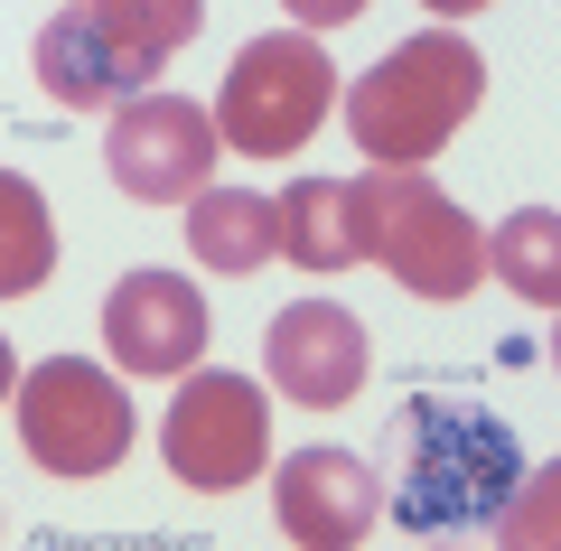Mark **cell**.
<instances>
[{"label":"cell","instance_id":"cell-1","mask_svg":"<svg viewBox=\"0 0 561 551\" xmlns=\"http://www.w3.org/2000/svg\"><path fill=\"white\" fill-rule=\"evenodd\" d=\"M383 524L402 532H486L515 505L524 449L505 431L496 402L459 393V383H412L393 402V431H383Z\"/></svg>","mask_w":561,"mask_h":551},{"label":"cell","instance_id":"cell-2","mask_svg":"<svg viewBox=\"0 0 561 551\" xmlns=\"http://www.w3.org/2000/svg\"><path fill=\"white\" fill-rule=\"evenodd\" d=\"M486 94V57L459 38V28H421L402 38L375 76H356L346 94V131L375 169H431V159L459 140V122L478 113Z\"/></svg>","mask_w":561,"mask_h":551},{"label":"cell","instance_id":"cell-3","mask_svg":"<svg viewBox=\"0 0 561 551\" xmlns=\"http://www.w3.org/2000/svg\"><path fill=\"white\" fill-rule=\"evenodd\" d=\"M187 38H197L187 0H94L38 28V76L66 113H131L140 94H160V66Z\"/></svg>","mask_w":561,"mask_h":551},{"label":"cell","instance_id":"cell-4","mask_svg":"<svg viewBox=\"0 0 561 551\" xmlns=\"http://www.w3.org/2000/svg\"><path fill=\"white\" fill-rule=\"evenodd\" d=\"M356 225H365V262L402 280L431 309H459L486 280V234L468 225V206L449 187H431V169H375L356 177Z\"/></svg>","mask_w":561,"mask_h":551},{"label":"cell","instance_id":"cell-5","mask_svg":"<svg viewBox=\"0 0 561 551\" xmlns=\"http://www.w3.org/2000/svg\"><path fill=\"white\" fill-rule=\"evenodd\" d=\"M328 103H337V66L319 57V38L280 28V38H253L234 66H225L216 140L234 159H280V150H300V140L328 122Z\"/></svg>","mask_w":561,"mask_h":551},{"label":"cell","instance_id":"cell-6","mask_svg":"<svg viewBox=\"0 0 561 551\" xmlns=\"http://www.w3.org/2000/svg\"><path fill=\"white\" fill-rule=\"evenodd\" d=\"M131 431H140L131 393H122L103 365H84V355H47V365L20 375V449L38 458L47 477H103V468H122Z\"/></svg>","mask_w":561,"mask_h":551},{"label":"cell","instance_id":"cell-7","mask_svg":"<svg viewBox=\"0 0 561 551\" xmlns=\"http://www.w3.org/2000/svg\"><path fill=\"white\" fill-rule=\"evenodd\" d=\"M160 458H169V477L197 486V495L253 486L262 458H272V402H262V383L187 375L179 402H169V421H160Z\"/></svg>","mask_w":561,"mask_h":551},{"label":"cell","instance_id":"cell-8","mask_svg":"<svg viewBox=\"0 0 561 551\" xmlns=\"http://www.w3.org/2000/svg\"><path fill=\"white\" fill-rule=\"evenodd\" d=\"M216 113L187 94H140L131 113L103 122V169L113 187H131L140 206H197L216 187Z\"/></svg>","mask_w":561,"mask_h":551},{"label":"cell","instance_id":"cell-9","mask_svg":"<svg viewBox=\"0 0 561 551\" xmlns=\"http://www.w3.org/2000/svg\"><path fill=\"white\" fill-rule=\"evenodd\" d=\"M103 355H113L131 383L187 375V365L206 355V299H197V280L160 272V262H140L131 280H113V299H103Z\"/></svg>","mask_w":561,"mask_h":551},{"label":"cell","instance_id":"cell-10","mask_svg":"<svg viewBox=\"0 0 561 551\" xmlns=\"http://www.w3.org/2000/svg\"><path fill=\"white\" fill-rule=\"evenodd\" d=\"M272 524H280V542H300V551H356L383 524V477L346 449H300V458H280Z\"/></svg>","mask_w":561,"mask_h":551},{"label":"cell","instance_id":"cell-11","mask_svg":"<svg viewBox=\"0 0 561 551\" xmlns=\"http://www.w3.org/2000/svg\"><path fill=\"white\" fill-rule=\"evenodd\" d=\"M262 365H272V383L290 402L337 412V402H356V383H365V328L337 309V299H300V309H280L272 328H262Z\"/></svg>","mask_w":561,"mask_h":551},{"label":"cell","instance_id":"cell-12","mask_svg":"<svg viewBox=\"0 0 561 551\" xmlns=\"http://www.w3.org/2000/svg\"><path fill=\"white\" fill-rule=\"evenodd\" d=\"M187 253L206 262V272H262V262L280 253V197H253V187H206L197 206H187Z\"/></svg>","mask_w":561,"mask_h":551},{"label":"cell","instance_id":"cell-13","mask_svg":"<svg viewBox=\"0 0 561 551\" xmlns=\"http://www.w3.org/2000/svg\"><path fill=\"white\" fill-rule=\"evenodd\" d=\"M280 253L300 272H346L365 262V225H356V177H300L280 197Z\"/></svg>","mask_w":561,"mask_h":551},{"label":"cell","instance_id":"cell-14","mask_svg":"<svg viewBox=\"0 0 561 551\" xmlns=\"http://www.w3.org/2000/svg\"><path fill=\"white\" fill-rule=\"evenodd\" d=\"M486 272H496L524 309H552V299H561V216H552V206L505 216L496 234H486Z\"/></svg>","mask_w":561,"mask_h":551},{"label":"cell","instance_id":"cell-15","mask_svg":"<svg viewBox=\"0 0 561 551\" xmlns=\"http://www.w3.org/2000/svg\"><path fill=\"white\" fill-rule=\"evenodd\" d=\"M57 272V225H47V197L28 177H0V290L28 299Z\"/></svg>","mask_w":561,"mask_h":551},{"label":"cell","instance_id":"cell-16","mask_svg":"<svg viewBox=\"0 0 561 551\" xmlns=\"http://www.w3.org/2000/svg\"><path fill=\"white\" fill-rule=\"evenodd\" d=\"M552 495H561V477L552 468H524L515 477V524H505V514H496V532H505V542H552Z\"/></svg>","mask_w":561,"mask_h":551}]
</instances>
